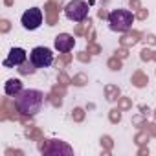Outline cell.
<instances>
[{"label":"cell","instance_id":"44","mask_svg":"<svg viewBox=\"0 0 156 156\" xmlns=\"http://www.w3.org/2000/svg\"><path fill=\"white\" fill-rule=\"evenodd\" d=\"M154 119H156V108H154Z\"/></svg>","mask_w":156,"mask_h":156},{"label":"cell","instance_id":"21","mask_svg":"<svg viewBox=\"0 0 156 156\" xmlns=\"http://www.w3.org/2000/svg\"><path fill=\"white\" fill-rule=\"evenodd\" d=\"M107 66H108L112 72H118V70L123 68V59H119L118 55H114V57H110V59L107 61Z\"/></svg>","mask_w":156,"mask_h":156},{"label":"cell","instance_id":"19","mask_svg":"<svg viewBox=\"0 0 156 156\" xmlns=\"http://www.w3.org/2000/svg\"><path fill=\"white\" fill-rule=\"evenodd\" d=\"M101 149H103V154H110V151L114 149V140L110 136H101Z\"/></svg>","mask_w":156,"mask_h":156},{"label":"cell","instance_id":"23","mask_svg":"<svg viewBox=\"0 0 156 156\" xmlns=\"http://www.w3.org/2000/svg\"><path fill=\"white\" fill-rule=\"evenodd\" d=\"M121 108H110V112H108V121L110 123H114V125H118L119 121H121Z\"/></svg>","mask_w":156,"mask_h":156},{"label":"cell","instance_id":"32","mask_svg":"<svg viewBox=\"0 0 156 156\" xmlns=\"http://www.w3.org/2000/svg\"><path fill=\"white\" fill-rule=\"evenodd\" d=\"M51 92L62 98V96L66 94V87H64V85H61V83H57V85H53V88H51Z\"/></svg>","mask_w":156,"mask_h":156},{"label":"cell","instance_id":"12","mask_svg":"<svg viewBox=\"0 0 156 156\" xmlns=\"http://www.w3.org/2000/svg\"><path fill=\"white\" fill-rule=\"evenodd\" d=\"M140 37H143L140 31H136V30H129V31H125L123 33V37L119 39V46H125V48H132V46H136L141 39Z\"/></svg>","mask_w":156,"mask_h":156},{"label":"cell","instance_id":"13","mask_svg":"<svg viewBox=\"0 0 156 156\" xmlns=\"http://www.w3.org/2000/svg\"><path fill=\"white\" fill-rule=\"evenodd\" d=\"M130 83L136 87V88H145L149 85V75L143 72V70H136L132 75H130Z\"/></svg>","mask_w":156,"mask_h":156},{"label":"cell","instance_id":"1","mask_svg":"<svg viewBox=\"0 0 156 156\" xmlns=\"http://www.w3.org/2000/svg\"><path fill=\"white\" fill-rule=\"evenodd\" d=\"M44 99H46V96H44L41 90L30 88V90H22V92L15 98V105H17V108L20 110V114L35 116L37 112H41Z\"/></svg>","mask_w":156,"mask_h":156},{"label":"cell","instance_id":"16","mask_svg":"<svg viewBox=\"0 0 156 156\" xmlns=\"http://www.w3.org/2000/svg\"><path fill=\"white\" fill-rule=\"evenodd\" d=\"M92 30V19L88 17V20H83V24H77L75 26V35H88V31Z\"/></svg>","mask_w":156,"mask_h":156},{"label":"cell","instance_id":"20","mask_svg":"<svg viewBox=\"0 0 156 156\" xmlns=\"http://www.w3.org/2000/svg\"><path fill=\"white\" fill-rule=\"evenodd\" d=\"M87 83H88V75L83 73V72L75 73V75L72 77V85H73V87H85Z\"/></svg>","mask_w":156,"mask_h":156},{"label":"cell","instance_id":"34","mask_svg":"<svg viewBox=\"0 0 156 156\" xmlns=\"http://www.w3.org/2000/svg\"><path fill=\"white\" fill-rule=\"evenodd\" d=\"M114 55H118L119 59H127V57H129V48L121 46V48H118V50L114 51Z\"/></svg>","mask_w":156,"mask_h":156},{"label":"cell","instance_id":"37","mask_svg":"<svg viewBox=\"0 0 156 156\" xmlns=\"http://www.w3.org/2000/svg\"><path fill=\"white\" fill-rule=\"evenodd\" d=\"M143 129H145V130H147L152 138H156V123H147Z\"/></svg>","mask_w":156,"mask_h":156},{"label":"cell","instance_id":"22","mask_svg":"<svg viewBox=\"0 0 156 156\" xmlns=\"http://www.w3.org/2000/svg\"><path fill=\"white\" fill-rule=\"evenodd\" d=\"M85 116H87V112H85V108H81V107H75V108L72 110V119H73L75 123H81V121L85 119Z\"/></svg>","mask_w":156,"mask_h":156},{"label":"cell","instance_id":"38","mask_svg":"<svg viewBox=\"0 0 156 156\" xmlns=\"http://www.w3.org/2000/svg\"><path fill=\"white\" fill-rule=\"evenodd\" d=\"M11 154L24 156V151H20V149H6V156H11Z\"/></svg>","mask_w":156,"mask_h":156},{"label":"cell","instance_id":"17","mask_svg":"<svg viewBox=\"0 0 156 156\" xmlns=\"http://www.w3.org/2000/svg\"><path fill=\"white\" fill-rule=\"evenodd\" d=\"M17 70H19V73H20V75H31V73H35L37 66H35L31 61H26V62H22Z\"/></svg>","mask_w":156,"mask_h":156},{"label":"cell","instance_id":"3","mask_svg":"<svg viewBox=\"0 0 156 156\" xmlns=\"http://www.w3.org/2000/svg\"><path fill=\"white\" fill-rule=\"evenodd\" d=\"M39 152L48 156H61V154H73V149L62 140H39Z\"/></svg>","mask_w":156,"mask_h":156},{"label":"cell","instance_id":"24","mask_svg":"<svg viewBox=\"0 0 156 156\" xmlns=\"http://www.w3.org/2000/svg\"><path fill=\"white\" fill-rule=\"evenodd\" d=\"M70 61H72V55H70V51H68V53H61L55 64H57V68H66V66L70 64Z\"/></svg>","mask_w":156,"mask_h":156},{"label":"cell","instance_id":"42","mask_svg":"<svg viewBox=\"0 0 156 156\" xmlns=\"http://www.w3.org/2000/svg\"><path fill=\"white\" fill-rule=\"evenodd\" d=\"M50 2H53V4H57V6H59V8H61V6H62V4H64V0H50Z\"/></svg>","mask_w":156,"mask_h":156},{"label":"cell","instance_id":"10","mask_svg":"<svg viewBox=\"0 0 156 156\" xmlns=\"http://www.w3.org/2000/svg\"><path fill=\"white\" fill-rule=\"evenodd\" d=\"M59 11H61V8L48 0L46 6H44V19H46V24L48 26H55L59 22Z\"/></svg>","mask_w":156,"mask_h":156},{"label":"cell","instance_id":"25","mask_svg":"<svg viewBox=\"0 0 156 156\" xmlns=\"http://www.w3.org/2000/svg\"><path fill=\"white\" fill-rule=\"evenodd\" d=\"M46 101H48V103H51L55 108H59V107L62 105V99H61V96H57V94H53V92H50V94L46 96Z\"/></svg>","mask_w":156,"mask_h":156},{"label":"cell","instance_id":"33","mask_svg":"<svg viewBox=\"0 0 156 156\" xmlns=\"http://www.w3.org/2000/svg\"><path fill=\"white\" fill-rule=\"evenodd\" d=\"M11 30V22L8 20V19H2V20H0V31H2V33H8Z\"/></svg>","mask_w":156,"mask_h":156},{"label":"cell","instance_id":"39","mask_svg":"<svg viewBox=\"0 0 156 156\" xmlns=\"http://www.w3.org/2000/svg\"><path fill=\"white\" fill-rule=\"evenodd\" d=\"M129 6H130V9L138 11V9L141 8V2H140V0H129Z\"/></svg>","mask_w":156,"mask_h":156},{"label":"cell","instance_id":"26","mask_svg":"<svg viewBox=\"0 0 156 156\" xmlns=\"http://www.w3.org/2000/svg\"><path fill=\"white\" fill-rule=\"evenodd\" d=\"M140 59H141L143 62H149V61H152V59H154V51H152V50H149V48H143V50L140 51Z\"/></svg>","mask_w":156,"mask_h":156},{"label":"cell","instance_id":"6","mask_svg":"<svg viewBox=\"0 0 156 156\" xmlns=\"http://www.w3.org/2000/svg\"><path fill=\"white\" fill-rule=\"evenodd\" d=\"M20 22H22V28H24V30L35 31V30L42 24V9H39V8H30V9H26L24 15H22V19H20Z\"/></svg>","mask_w":156,"mask_h":156},{"label":"cell","instance_id":"11","mask_svg":"<svg viewBox=\"0 0 156 156\" xmlns=\"http://www.w3.org/2000/svg\"><path fill=\"white\" fill-rule=\"evenodd\" d=\"M22 90H24L22 81H20V79H15V77L8 79L6 85H4V92H6V96H9V98H17Z\"/></svg>","mask_w":156,"mask_h":156},{"label":"cell","instance_id":"41","mask_svg":"<svg viewBox=\"0 0 156 156\" xmlns=\"http://www.w3.org/2000/svg\"><path fill=\"white\" fill-rule=\"evenodd\" d=\"M108 15H110V13H107V9H99V11H98V17H99V19H107V20H108Z\"/></svg>","mask_w":156,"mask_h":156},{"label":"cell","instance_id":"35","mask_svg":"<svg viewBox=\"0 0 156 156\" xmlns=\"http://www.w3.org/2000/svg\"><path fill=\"white\" fill-rule=\"evenodd\" d=\"M134 17H136L138 20H145V19L149 17V11H147L145 8H140V9L136 11V15H134Z\"/></svg>","mask_w":156,"mask_h":156},{"label":"cell","instance_id":"43","mask_svg":"<svg viewBox=\"0 0 156 156\" xmlns=\"http://www.w3.org/2000/svg\"><path fill=\"white\" fill-rule=\"evenodd\" d=\"M4 6H8V8H11V6H13V0H4Z\"/></svg>","mask_w":156,"mask_h":156},{"label":"cell","instance_id":"40","mask_svg":"<svg viewBox=\"0 0 156 156\" xmlns=\"http://www.w3.org/2000/svg\"><path fill=\"white\" fill-rule=\"evenodd\" d=\"M145 154H149V147H147V145H141V147L138 149V156H145Z\"/></svg>","mask_w":156,"mask_h":156},{"label":"cell","instance_id":"30","mask_svg":"<svg viewBox=\"0 0 156 156\" xmlns=\"http://www.w3.org/2000/svg\"><path fill=\"white\" fill-rule=\"evenodd\" d=\"M87 51H88V53H92V55H98V53H101V46H99L96 41H94V42H88Z\"/></svg>","mask_w":156,"mask_h":156},{"label":"cell","instance_id":"14","mask_svg":"<svg viewBox=\"0 0 156 156\" xmlns=\"http://www.w3.org/2000/svg\"><path fill=\"white\" fill-rule=\"evenodd\" d=\"M119 96H121V90H119V87H118V85H105V98H107V101H108V103L118 101V99H119Z\"/></svg>","mask_w":156,"mask_h":156},{"label":"cell","instance_id":"8","mask_svg":"<svg viewBox=\"0 0 156 156\" xmlns=\"http://www.w3.org/2000/svg\"><path fill=\"white\" fill-rule=\"evenodd\" d=\"M28 55H26V51H24V48H11L9 50V53H8V57L4 59V66L6 68H19L22 62H26L28 59H26Z\"/></svg>","mask_w":156,"mask_h":156},{"label":"cell","instance_id":"2","mask_svg":"<svg viewBox=\"0 0 156 156\" xmlns=\"http://www.w3.org/2000/svg\"><path fill=\"white\" fill-rule=\"evenodd\" d=\"M134 19H136V17L132 15V11L118 8V9L110 11V15H108V26H110L112 31L125 33V31H129V30L132 28Z\"/></svg>","mask_w":156,"mask_h":156},{"label":"cell","instance_id":"31","mask_svg":"<svg viewBox=\"0 0 156 156\" xmlns=\"http://www.w3.org/2000/svg\"><path fill=\"white\" fill-rule=\"evenodd\" d=\"M75 59H77V61H81V62H90L92 53H88V51H79V53L75 55Z\"/></svg>","mask_w":156,"mask_h":156},{"label":"cell","instance_id":"4","mask_svg":"<svg viewBox=\"0 0 156 156\" xmlns=\"http://www.w3.org/2000/svg\"><path fill=\"white\" fill-rule=\"evenodd\" d=\"M64 15L68 20L73 22H83L88 17V4L85 0H70L64 6Z\"/></svg>","mask_w":156,"mask_h":156},{"label":"cell","instance_id":"5","mask_svg":"<svg viewBox=\"0 0 156 156\" xmlns=\"http://www.w3.org/2000/svg\"><path fill=\"white\" fill-rule=\"evenodd\" d=\"M30 61L37 68H48V66L53 64V53L46 46H35L31 50V53H30Z\"/></svg>","mask_w":156,"mask_h":156},{"label":"cell","instance_id":"7","mask_svg":"<svg viewBox=\"0 0 156 156\" xmlns=\"http://www.w3.org/2000/svg\"><path fill=\"white\" fill-rule=\"evenodd\" d=\"M19 118H20V110L17 108L15 99L11 101L9 98H4L2 99V108H0V119L2 121H8V119L19 121Z\"/></svg>","mask_w":156,"mask_h":156},{"label":"cell","instance_id":"27","mask_svg":"<svg viewBox=\"0 0 156 156\" xmlns=\"http://www.w3.org/2000/svg\"><path fill=\"white\" fill-rule=\"evenodd\" d=\"M132 125L143 129V127L147 125V116H145V114H138V116H134V118H132Z\"/></svg>","mask_w":156,"mask_h":156},{"label":"cell","instance_id":"29","mask_svg":"<svg viewBox=\"0 0 156 156\" xmlns=\"http://www.w3.org/2000/svg\"><path fill=\"white\" fill-rule=\"evenodd\" d=\"M57 83H61V85H64V87H68V85H72V77H68L66 75V72H59V75H57Z\"/></svg>","mask_w":156,"mask_h":156},{"label":"cell","instance_id":"18","mask_svg":"<svg viewBox=\"0 0 156 156\" xmlns=\"http://www.w3.org/2000/svg\"><path fill=\"white\" fill-rule=\"evenodd\" d=\"M149 138H151V134H149L145 129H141L140 132H136V136H134V143H136L138 147H141V145H147Z\"/></svg>","mask_w":156,"mask_h":156},{"label":"cell","instance_id":"15","mask_svg":"<svg viewBox=\"0 0 156 156\" xmlns=\"http://www.w3.org/2000/svg\"><path fill=\"white\" fill-rule=\"evenodd\" d=\"M26 138L28 140H31V141H39V140H42L44 138V134H42V130L39 129V127H33V125H30L28 129H26Z\"/></svg>","mask_w":156,"mask_h":156},{"label":"cell","instance_id":"9","mask_svg":"<svg viewBox=\"0 0 156 156\" xmlns=\"http://www.w3.org/2000/svg\"><path fill=\"white\" fill-rule=\"evenodd\" d=\"M55 50L57 51H61V53H68V51H72L73 50V46H75V39H73V35H70V33H59L57 37H55Z\"/></svg>","mask_w":156,"mask_h":156},{"label":"cell","instance_id":"36","mask_svg":"<svg viewBox=\"0 0 156 156\" xmlns=\"http://www.w3.org/2000/svg\"><path fill=\"white\" fill-rule=\"evenodd\" d=\"M143 41H145V44L154 46V44H156V35H154V33H147V35H143Z\"/></svg>","mask_w":156,"mask_h":156},{"label":"cell","instance_id":"28","mask_svg":"<svg viewBox=\"0 0 156 156\" xmlns=\"http://www.w3.org/2000/svg\"><path fill=\"white\" fill-rule=\"evenodd\" d=\"M118 108H121V110H130V108H132V101H130L129 98H119V99H118Z\"/></svg>","mask_w":156,"mask_h":156}]
</instances>
